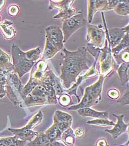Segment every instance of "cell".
Here are the masks:
<instances>
[{"label":"cell","instance_id":"2","mask_svg":"<svg viewBox=\"0 0 129 146\" xmlns=\"http://www.w3.org/2000/svg\"><path fill=\"white\" fill-rule=\"evenodd\" d=\"M64 49L63 35L60 28L57 26H49L46 28V44L42 59L52 58L59 51Z\"/></svg>","mask_w":129,"mask_h":146},{"label":"cell","instance_id":"7","mask_svg":"<svg viewBox=\"0 0 129 146\" xmlns=\"http://www.w3.org/2000/svg\"><path fill=\"white\" fill-rule=\"evenodd\" d=\"M12 54L14 71L21 78L31 70L35 62L28 60L25 52L14 44L12 45Z\"/></svg>","mask_w":129,"mask_h":146},{"label":"cell","instance_id":"1","mask_svg":"<svg viewBox=\"0 0 129 146\" xmlns=\"http://www.w3.org/2000/svg\"><path fill=\"white\" fill-rule=\"evenodd\" d=\"M63 50L64 56L60 66V79L62 81V86L67 90L76 83L81 73L84 70L88 71L92 66L95 59L89 55L84 46L73 51L66 49Z\"/></svg>","mask_w":129,"mask_h":146},{"label":"cell","instance_id":"26","mask_svg":"<svg viewBox=\"0 0 129 146\" xmlns=\"http://www.w3.org/2000/svg\"><path fill=\"white\" fill-rule=\"evenodd\" d=\"M12 24L11 21L6 20L1 25L4 35L7 38H11L15 35V31L12 27Z\"/></svg>","mask_w":129,"mask_h":146},{"label":"cell","instance_id":"22","mask_svg":"<svg viewBox=\"0 0 129 146\" xmlns=\"http://www.w3.org/2000/svg\"><path fill=\"white\" fill-rule=\"evenodd\" d=\"M45 86L47 90V103L48 104H56L58 103V100L56 97L54 87L52 85L48 84H41Z\"/></svg>","mask_w":129,"mask_h":146},{"label":"cell","instance_id":"5","mask_svg":"<svg viewBox=\"0 0 129 146\" xmlns=\"http://www.w3.org/2000/svg\"><path fill=\"white\" fill-rule=\"evenodd\" d=\"M23 88V85L16 73L12 72L7 75L6 95L15 106L20 105L21 100H23L21 97Z\"/></svg>","mask_w":129,"mask_h":146},{"label":"cell","instance_id":"4","mask_svg":"<svg viewBox=\"0 0 129 146\" xmlns=\"http://www.w3.org/2000/svg\"><path fill=\"white\" fill-rule=\"evenodd\" d=\"M43 118V113L39 111L31 119L25 127L19 129L9 128V131L12 132L13 135H16L19 139L30 142L39 134V133L33 131V129L42 122Z\"/></svg>","mask_w":129,"mask_h":146},{"label":"cell","instance_id":"35","mask_svg":"<svg viewBox=\"0 0 129 146\" xmlns=\"http://www.w3.org/2000/svg\"><path fill=\"white\" fill-rule=\"evenodd\" d=\"M19 12V8L16 5H12L9 8V13L11 16H16Z\"/></svg>","mask_w":129,"mask_h":146},{"label":"cell","instance_id":"23","mask_svg":"<svg viewBox=\"0 0 129 146\" xmlns=\"http://www.w3.org/2000/svg\"><path fill=\"white\" fill-rule=\"evenodd\" d=\"M114 11L118 15L126 16L129 14V1H121L114 7Z\"/></svg>","mask_w":129,"mask_h":146},{"label":"cell","instance_id":"15","mask_svg":"<svg viewBox=\"0 0 129 146\" xmlns=\"http://www.w3.org/2000/svg\"><path fill=\"white\" fill-rule=\"evenodd\" d=\"M107 1H88V22L90 24L98 11H105Z\"/></svg>","mask_w":129,"mask_h":146},{"label":"cell","instance_id":"9","mask_svg":"<svg viewBox=\"0 0 129 146\" xmlns=\"http://www.w3.org/2000/svg\"><path fill=\"white\" fill-rule=\"evenodd\" d=\"M74 1L66 0H51L49 1L48 9L58 10V13L53 16L54 19H62L63 21L69 19L78 13L79 11L72 7Z\"/></svg>","mask_w":129,"mask_h":146},{"label":"cell","instance_id":"28","mask_svg":"<svg viewBox=\"0 0 129 146\" xmlns=\"http://www.w3.org/2000/svg\"><path fill=\"white\" fill-rule=\"evenodd\" d=\"M87 124L95 125L100 127H109V126H114L115 123L113 121H109L108 119H95L93 120L89 121L87 122Z\"/></svg>","mask_w":129,"mask_h":146},{"label":"cell","instance_id":"32","mask_svg":"<svg viewBox=\"0 0 129 146\" xmlns=\"http://www.w3.org/2000/svg\"><path fill=\"white\" fill-rule=\"evenodd\" d=\"M107 96L113 100H117L120 97V92L117 89L112 88L108 90Z\"/></svg>","mask_w":129,"mask_h":146},{"label":"cell","instance_id":"33","mask_svg":"<svg viewBox=\"0 0 129 146\" xmlns=\"http://www.w3.org/2000/svg\"><path fill=\"white\" fill-rule=\"evenodd\" d=\"M120 0L107 1L106 5L105 11L114 10V7L120 2Z\"/></svg>","mask_w":129,"mask_h":146},{"label":"cell","instance_id":"3","mask_svg":"<svg viewBox=\"0 0 129 146\" xmlns=\"http://www.w3.org/2000/svg\"><path fill=\"white\" fill-rule=\"evenodd\" d=\"M105 78V77L100 75L96 83L85 88L82 100L78 104L69 107L68 110H77L84 108H90L97 104L101 99V92Z\"/></svg>","mask_w":129,"mask_h":146},{"label":"cell","instance_id":"38","mask_svg":"<svg viewBox=\"0 0 129 146\" xmlns=\"http://www.w3.org/2000/svg\"><path fill=\"white\" fill-rule=\"evenodd\" d=\"M45 146H65L63 143L59 141H50Z\"/></svg>","mask_w":129,"mask_h":146},{"label":"cell","instance_id":"30","mask_svg":"<svg viewBox=\"0 0 129 146\" xmlns=\"http://www.w3.org/2000/svg\"><path fill=\"white\" fill-rule=\"evenodd\" d=\"M57 100L60 105L64 107H68L72 103L71 98L68 94H62Z\"/></svg>","mask_w":129,"mask_h":146},{"label":"cell","instance_id":"31","mask_svg":"<svg viewBox=\"0 0 129 146\" xmlns=\"http://www.w3.org/2000/svg\"><path fill=\"white\" fill-rule=\"evenodd\" d=\"M7 82V75L0 74V98L6 96V85Z\"/></svg>","mask_w":129,"mask_h":146},{"label":"cell","instance_id":"37","mask_svg":"<svg viewBox=\"0 0 129 146\" xmlns=\"http://www.w3.org/2000/svg\"><path fill=\"white\" fill-rule=\"evenodd\" d=\"M95 146H109V145L105 138H101L97 140Z\"/></svg>","mask_w":129,"mask_h":146},{"label":"cell","instance_id":"36","mask_svg":"<svg viewBox=\"0 0 129 146\" xmlns=\"http://www.w3.org/2000/svg\"><path fill=\"white\" fill-rule=\"evenodd\" d=\"M74 133L75 134L76 137L82 138L84 134H85V131H84V130L83 128L78 127V128H77L74 131Z\"/></svg>","mask_w":129,"mask_h":146},{"label":"cell","instance_id":"6","mask_svg":"<svg viewBox=\"0 0 129 146\" xmlns=\"http://www.w3.org/2000/svg\"><path fill=\"white\" fill-rule=\"evenodd\" d=\"M99 58V74L104 77L117 69V64L115 61L111 48L109 40L106 38L105 46L101 49Z\"/></svg>","mask_w":129,"mask_h":146},{"label":"cell","instance_id":"29","mask_svg":"<svg viewBox=\"0 0 129 146\" xmlns=\"http://www.w3.org/2000/svg\"><path fill=\"white\" fill-rule=\"evenodd\" d=\"M41 48L38 47L35 49L29 50L27 52H26L25 54L26 57L28 59V60L35 62L39 58L41 54Z\"/></svg>","mask_w":129,"mask_h":146},{"label":"cell","instance_id":"12","mask_svg":"<svg viewBox=\"0 0 129 146\" xmlns=\"http://www.w3.org/2000/svg\"><path fill=\"white\" fill-rule=\"evenodd\" d=\"M72 123L73 117L70 114L59 110L56 111L53 116V124L58 127L62 133L71 128Z\"/></svg>","mask_w":129,"mask_h":146},{"label":"cell","instance_id":"20","mask_svg":"<svg viewBox=\"0 0 129 146\" xmlns=\"http://www.w3.org/2000/svg\"><path fill=\"white\" fill-rule=\"evenodd\" d=\"M60 140H62V143L65 146H74L76 141V137L73 129L69 128L64 131L62 134Z\"/></svg>","mask_w":129,"mask_h":146},{"label":"cell","instance_id":"17","mask_svg":"<svg viewBox=\"0 0 129 146\" xmlns=\"http://www.w3.org/2000/svg\"><path fill=\"white\" fill-rule=\"evenodd\" d=\"M24 100L25 104L27 107L48 104L47 99L38 97L31 93H29L26 97L25 98Z\"/></svg>","mask_w":129,"mask_h":146},{"label":"cell","instance_id":"14","mask_svg":"<svg viewBox=\"0 0 129 146\" xmlns=\"http://www.w3.org/2000/svg\"><path fill=\"white\" fill-rule=\"evenodd\" d=\"M113 115L117 119V122L115 124L112 129H106L105 132L110 134L113 139H116L120 135L127 131L129 127V124L126 123L124 121L125 117L124 114L117 115L113 113Z\"/></svg>","mask_w":129,"mask_h":146},{"label":"cell","instance_id":"8","mask_svg":"<svg viewBox=\"0 0 129 146\" xmlns=\"http://www.w3.org/2000/svg\"><path fill=\"white\" fill-rule=\"evenodd\" d=\"M86 23V19L84 17L82 11L69 19L63 21L62 33L63 35V42L65 44L71 36L82 28Z\"/></svg>","mask_w":129,"mask_h":146},{"label":"cell","instance_id":"24","mask_svg":"<svg viewBox=\"0 0 129 146\" xmlns=\"http://www.w3.org/2000/svg\"><path fill=\"white\" fill-rule=\"evenodd\" d=\"M129 33H127L124 38L122 39L121 42L117 45L116 47L113 49H111V52L113 55H117L121 52L124 50L129 48Z\"/></svg>","mask_w":129,"mask_h":146},{"label":"cell","instance_id":"11","mask_svg":"<svg viewBox=\"0 0 129 146\" xmlns=\"http://www.w3.org/2000/svg\"><path fill=\"white\" fill-rule=\"evenodd\" d=\"M101 15L105 28L106 38L109 40L111 48L113 49L117 46L125 35L129 33V24L122 28L115 27L108 31L104 19V15L103 12H101Z\"/></svg>","mask_w":129,"mask_h":146},{"label":"cell","instance_id":"18","mask_svg":"<svg viewBox=\"0 0 129 146\" xmlns=\"http://www.w3.org/2000/svg\"><path fill=\"white\" fill-rule=\"evenodd\" d=\"M129 63L124 62L117 68V72L121 85H125L129 80Z\"/></svg>","mask_w":129,"mask_h":146},{"label":"cell","instance_id":"10","mask_svg":"<svg viewBox=\"0 0 129 146\" xmlns=\"http://www.w3.org/2000/svg\"><path fill=\"white\" fill-rule=\"evenodd\" d=\"M105 31L101 25H88L86 40L88 44L95 47L102 49L105 41Z\"/></svg>","mask_w":129,"mask_h":146},{"label":"cell","instance_id":"25","mask_svg":"<svg viewBox=\"0 0 129 146\" xmlns=\"http://www.w3.org/2000/svg\"><path fill=\"white\" fill-rule=\"evenodd\" d=\"M50 141L45 133H39L38 136L28 143V146H45Z\"/></svg>","mask_w":129,"mask_h":146},{"label":"cell","instance_id":"13","mask_svg":"<svg viewBox=\"0 0 129 146\" xmlns=\"http://www.w3.org/2000/svg\"><path fill=\"white\" fill-rule=\"evenodd\" d=\"M98 59H95V62H94L93 65H92V66L88 70V72L85 73L84 75H81V76H79L77 78L78 79H77L76 83L72 85L71 88H70L69 89H67V90H64V91L68 93V94H69L71 96H72V95L75 96L78 98L79 103L80 102L81 100H80L78 96L77 95V89L84 80H85L88 78L94 76V75H96V74H98V72H97V70L95 69L96 64V62L98 61Z\"/></svg>","mask_w":129,"mask_h":146},{"label":"cell","instance_id":"16","mask_svg":"<svg viewBox=\"0 0 129 146\" xmlns=\"http://www.w3.org/2000/svg\"><path fill=\"white\" fill-rule=\"evenodd\" d=\"M78 114L83 117H92L96 119H108L109 113L107 111H99L91 108H84L77 110Z\"/></svg>","mask_w":129,"mask_h":146},{"label":"cell","instance_id":"27","mask_svg":"<svg viewBox=\"0 0 129 146\" xmlns=\"http://www.w3.org/2000/svg\"><path fill=\"white\" fill-rule=\"evenodd\" d=\"M129 48H126L117 55H113L115 59V62L118 64H121L122 63L126 62L129 63Z\"/></svg>","mask_w":129,"mask_h":146},{"label":"cell","instance_id":"19","mask_svg":"<svg viewBox=\"0 0 129 146\" xmlns=\"http://www.w3.org/2000/svg\"><path fill=\"white\" fill-rule=\"evenodd\" d=\"M26 142L19 139L16 135L0 137V146H25Z\"/></svg>","mask_w":129,"mask_h":146},{"label":"cell","instance_id":"34","mask_svg":"<svg viewBox=\"0 0 129 146\" xmlns=\"http://www.w3.org/2000/svg\"><path fill=\"white\" fill-rule=\"evenodd\" d=\"M129 88H128V90L126 93H125V94L123 96V97L120 98L118 101L117 103H120L122 106H125V105H128L129 103Z\"/></svg>","mask_w":129,"mask_h":146},{"label":"cell","instance_id":"21","mask_svg":"<svg viewBox=\"0 0 129 146\" xmlns=\"http://www.w3.org/2000/svg\"><path fill=\"white\" fill-rule=\"evenodd\" d=\"M48 139L50 141H59L61 139L62 132L59 129L58 127L53 124L45 132Z\"/></svg>","mask_w":129,"mask_h":146},{"label":"cell","instance_id":"39","mask_svg":"<svg viewBox=\"0 0 129 146\" xmlns=\"http://www.w3.org/2000/svg\"><path fill=\"white\" fill-rule=\"evenodd\" d=\"M129 141H128L126 143H125V144H124V145H121V146H129Z\"/></svg>","mask_w":129,"mask_h":146}]
</instances>
